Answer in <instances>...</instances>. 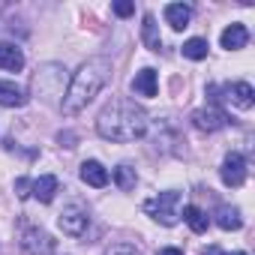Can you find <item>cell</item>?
I'll list each match as a JSON object with an SVG mask.
<instances>
[{
  "label": "cell",
  "mask_w": 255,
  "mask_h": 255,
  "mask_svg": "<svg viewBox=\"0 0 255 255\" xmlns=\"http://www.w3.org/2000/svg\"><path fill=\"white\" fill-rule=\"evenodd\" d=\"M147 111L132 99H114L96 117V132L105 141H135L147 135Z\"/></svg>",
  "instance_id": "cell-1"
},
{
  "label": "cell",
  "mask_w": 255,
  "mask_h": 255,
  "mask_svg": "<svg viewBox=\"0 0 255 255\" xmlns=\"http://www.w3.org/2000/svg\"><path fill=\"white\" fill-rule=\"evenodd\" d=\"M111 60L108 57H90V60H84L81 66H78V72L69 78V87L63 90V99H60V105H63V114H78V111H84L96 96H99V90L111 81Z\"/></svg>",
  "instance_id": "cell-2"
},
{
  "label": "cell",
  "mask_w": 255,
  "mask_h": 255,
  "mask_svg": "<svg viewBox=\"0 0 255 255\" xmlns=\"http://www.w3.org/2000/svg\"><path fill=\"white\" fill-rule=\"evenodd\" d=\"M63 84H66V66L42 63L33 75V96H39L42 102H57L63 96Z\"/></svg>",
  "instance_id": "cell-3"
},
{
  "label": "cell",
  "mask_w": 255,
  "mask_h": 255,
  "mask_svg": "<svg viewBox=\"0 0 255 255\" xmlns=\"http://www.w3.org/2000/svg\"><path fill=\"white\" fill-rule=\"evenodd\" d=\"M144 213L153 216L159 225H177L180 222V192L177 189H165L159 192L156 198H147L144 201Z\"/></svg>",
  "instance_id": "cell-4"
},
{
  "label": "cell",
  "mask_w": 255,
  "mask_h": 255,
  "mask_svg": "<svg viewBox=\"0 0 255 255\" xmlns=\"http://www.w3.org/2000/svg\"><path fill=\"white\" fill-rule=\"evenodd\" d=\"M57 225H60L63 234H69V237H81V234L87 231V225H90V213H87V207H84L81 201H72V204H66V207L60 210Z\"/></svg>",
  "instance_id": "cell-5"
},
{
  "label": "cell",
  "mask_w": 255,
  "mask_h": 255,
  "mask_svg": "<svg viewBox=\"0 0 255 255\" xmlns=\"http://www.w3.org/2000/svg\"><path fill=\"white\" fill-rule=\"evenodd\" d=\"M21 249H24L27 255H54L57 243H54V237H51L45 228H39V225H24V231H21Z\"/></svg>",
  "instance_id": "cell-6"
},
{
  "label": "cell",
  "mask_w": 255,
  "mask_h": 255,
  "mask_svg": "<svg viewBox=\"0 0 255 255\" xmlns=\"http://www.w3.org/2000/svg\"><path fill=\"white\" fill-rule=\"evenodd\" d=\"M192 126L201 132H219L222 126H228V114L219 105H207V108L192 111Z\"/></svg>",
  "instance_id": "cell-7"
},
{
  "label": "cell",
  "mask_w": 255,
  "mask_h": 255,
  "mask_svg": "<svg viewBox=\"0 0 255 255\" xmlns=\"http://www.w3.org/2000/svg\"><path fill=\"white\" fill-rule=\"evenodd\" d=\"M246 159L240 156V153H228L225 159H222V168H219V177H222V183L225 186H231V189H237V186H243L246 183Z\"/></svg>",
  "instance_id": "cell-8"
},
{
  "label": "cell",
  "mask_w": 255,
  "mask_h": 255,
  "mask_svg": "<svg viewBox=\"0 0 255 255\" xmlns=\"http://www.w3.org/2000/svg\"><path fill=\"white\" fill-rule=\"evenodd\" d=\"M225 99L234 102L237 108L249 111V108L255 105V90H252L249 81H234V84H225Z\"/></svg>",
  "instance_id": "cell-9"
},
{
  "label": "cell",
  "mask_w": 255,
  "mask_h": 255,
  "mask_svg": "<svg viewBox=\"0 0 255 255\" xmlns=\"http://www.w3.org/2000/svg\"><path fill=\"white\" fill-rule=\"evenodd\" d=\"M246 42H249V30H246V24H240V21L228 24V27L222 30V36H219V45H222L225 51H240Z\"/></svg>",
  "instance_id": "cell-10"
},
{
  "label": "cell",
  "mask_w": 255,
  "mask_h": 255,
  "mask_svg": "<svg viewBox=\"0 0 255 255\" xmlns=\"http://www.w3.org/2000/svg\"><path fill=\"white\" fill-rule=\"evenodd\" d=\"M78 177H81L87 186H96V189H102V186L108 183V171H105V165H102L99 159H87V162H81Z\"/></svg>",
  "instance_id": "cell-11"
},
{
  "label": "cell",
  "mask_w": 255,
  "mask_h": 255,
  "mask_svg": "<svg viewBox=\"0 0 255 255\" xmlns=\"http://www.w3.org/2000/svg\"><path fill=\"white\" fill-rule=\"evenodd\" d=\"M57 189H60V183H57L54 174H42V177H36V180L30 183V195H33L36 201H42V204H51L54 195H57Z\"/></svg>",
  "instance_id": "cell-12"
},
{
  "label": "cell",
  "mask_w": 255,
  "mask_h": 255,
  "mask_svg": "<svg viewBox=\"0 0 255 255\" xmlns=\"http://www.w3.org/2000/svg\"><path fill=\"white\" fill-rule=\"evenodd\" d=\"M213 222L222 228V231H240L243 228V216L234 204H219L216 213H213Z\"/></svg>",
  "instance_id": "cell-13"
},
{
  "label": "cell",
  "mask_w": 255,
  "mask_h": 255,
  "mask_svg": "<svg viewBox=\"0 0 255 255\" xmlns=\"http://www.w3.org/2000/svg\"><path fill=\"white\" fill-rule=\"evenodd\" d=\"M0 69L6 72H21L24 69V54L12 42H0Z\"/></svg>",
  "instance_id": "cell-14"
},
{
  "label": "cell",
  "mask_w": 255,
  "mask_h": 255,
  "mask_svg": "<svg viewBox=\"0 0 255 255\" xmlns=\"http://www.w3.org/2000/svg\"><path fill=\"white\" fill-rule=\"evenodd\" d=\"M0 105L3 108H21V105H27V93L15 81H0Z\"/></svg>",
  "instance_id": "cell-15"
},
{
  "label": "cell",
  "mask_w": 255,
  "mask_h": 255,
  "mask_svg": "<svg viewBox=\"0 0 255 255\" xmlns=\"http://www.w3.org/2000/svg\"><path fill=\"white\" fill-rule=\"evenodd\" d=\"M132 90L138 93V96H156V90H159V78H156V69H141L135 78H132Z\"/></svg>",
  "instance_id": "cell-16"
},
{
  "label": "cell",
  "mask_w": 255,
  "mask_h": 255,
  "mask_svg": "<svg viewBox=\"0 0 255 255\" xmlns=\"http://www.w3.org/2000/svg\"><path fill=\"white\" fill-rule=\"evenodd\" d=\"M189 18H192V9H189L186 3H168V6H165V21H168L174 30L189 27Z\"/></svg>",
  "instance_id": "cell-17"
},
{
  "label": "cell",
  "mask_w": 255,
  "mask_h": 255,
  "mask_svg": "<svg viewBox=\"0 0 255 255\" xmlns=\"http://www.w3.org/2000/svg\"><path fill=\"white\" fill-rule=\"evenodd\" d=\"M141 39H144V45L150 48V51H162V36H159V24H156V18L147 12L144 15V24H141Z\"/></svg>",
  "instance_id": "cell-18"
},
{
  "label": "cell",
  "mask_w": 255,
  "mask_h": 255,
  "mask_svg": "<svg viewBox=\"0 0 255 255\" xmlns=\"http://www.w3.org/2000/svg\"><path fill=\"white\" fill-rule=\"evenodd\" d=\"M183 219H186V225H189L195 234H204V231H207V225H210L207 213H204L201 207H195V204H186V207H183Z\"/></svg>",
  "instance_id": "cell-19"
},
{
  "label": "cell",
  "mask_w": 255,
  "mask_h": 255,
  "mask_svg": "<svg viewBox=\"0 0 255 255\" xmlns=\"http://www.w3.org/2000/svg\"><path fill=\"white\" fill-rule=\"evenodd\" d=\"M114 183H117V189H123V192L135 189V183H138V174H135V168H132L129 162H120V165L114 168Z\"/></svg>",
  "instance_id": "cell-20"
},
{
  "label": "cell",
  "mask_w": 255,
  "mask_h": 255,
  "mask_svg": "<svg viewBox=\"0 0 255 255\" xmlns=\"http://www.w3.org/2000/svg\"><path fill=\"white\" fill-rule=\"evenodd\" d=\"M180 51H183V57H189V60H204V57H207V39H198V36H195V39H186Z\"/></svg>",
  "instance_id": "cell-21"
},
{
  "label": "cell",
  "mask_w": 255,
  "mask_h": 255,
  "mask_svg": "<svg viewBox=\"0 0 255 255\" xmlns=\"http://www.w3.org/2000/svg\"><path fill=\"white\" fill-rule=\"evenodd\" d=\"M105 255H141V249L132 243H114L111 249H105Z\"/></svg>",
  "instance_id": "cell-22"
},
{
  "label": "cell",
  "mask_w": 255,
  "mask_h": 255,
  "mask_svg": "<svg viewBox=\"0 0 255 255\" xmlns=\"http://www.w3.org/2000/svg\"><path fill=\"white\" fill-rule=\"evenodd\" d=\"M132 12H135V6L129 3V0H117V3H114V15H120V18L132 15Z\"/></svg>",
  "instance_id": "cell-23"
},
{
  "label": "cell",
  "mask_w": 255,
  "mask_h": 255,
  "mask_svg": "<svg viewBox=\"0 0 255 255\" xmlns=\"http://www.w3.org/2000/svg\"><path fill=\"white\" fill-rule=\"evenodd\" d=\"M30 183H33V180H27V177H18V180H15V192H18V198H27V195H30Z\"/></svg>",
  "instance_id": "cell-24"
},
{
  "label": "cell",
  "mask_w": 255,
  "mask_h": 255,
  "mask_svg": "<svg viewBox=\"0 0 255 255\" xmlns=\"http://www.w3.org/2000/svg\"><path fill=\"white\" fill-rule=\"evenodd\" d=\"M159 255H183V249H177V246H165V249H159Z\"/></svg>",
  "instance_id": "cell-25"
},
{
  "label": "cell",
  "mask_w": 255,
  "mask_h": 255,
  "mask_svg": "<svg viewBox=\"0 0 255 255\" xmlns=\"http://www.w3.org/2000/svg\"><path fill=\"white\" fill-rule=\"evenodd\" d=\"M201 255H225V252H222V249H219V246H207V249H204V252H201Z\"/></svg>",
  "instance_id": "cell-26"
},
{
  "label": "cell",
  "mask_w": 255,
  "mask_h": 255,
  "mask_svg": "<svg viewBox=\"0 0 255 255\" xmlns=\"http://www.w3.org/2000/svg\"><path fill=\"white\" fill-rule=\"evenodd\" d=\"M234 255H246V252H234Z\"/></svg>",
  "instance_id": "cell-27"
}]
</instances>
